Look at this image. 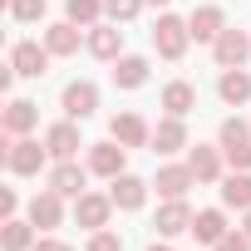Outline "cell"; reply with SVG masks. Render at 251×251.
<instances>
[{
  "instance_id": "6da1fadb",
  "label": "cell",
  "mask_w": 251,
  "mask_h": 251,
  "mask_svg": "<svg viewBox=\"0 0 251 251\" xmlns=\"http://www.w3.org/2000/svg\"><path fill=\"white\" fill-rule=\"evenodd\" d=\"M217 148H222V158H226L236 173H251V128H246L241 118H226V123H222Z\"/></svg>"
},
{
  "instance_id": "7a4b0ae2",
  "label": "cell",
  "mask_w": 251,
  "mask_h": 251,
  "mask_svg": "<svg viewBox=\"0 0 251 251\" xmlns=\"http://www.w3.org/2000/svg\"><path fill=\"white\" fill-rule=\"evenodd\" d=\"M187 45H192V25L177 20V15H158V25H153V50H158L163 59H182Z\"/></svg>"
},
{
  "instance_id": "3957f363",
  "label": "cell",
  "mask_w": 251,
  "mask_h": 251,
  "mask_svg": "<svg viewBox=\"0 0 251 251\" xmlns=\"http://www.w3.org/2000/svg\"><path fill=\"white\" fill-rule=\"evenodd\" d=\"M45 158H50V148H40L35 138H5V168H10L15 177L40 173V168H45Z\"/></svg>"
},
{
  "instance_id": "277c9868",
  "label": "cell",
  "mask_w": 251,
  "mask_h": 251,
  "mask_svg": "<svg viewBox=\"0 0 251 251\" xmlns=\"http://www.w3.org/2000/svg\"><path fill=\"white\" fill-rule=\"evenodd\" d=\"M108 138H118L123 148H148V143H153V128H148V118H143V113L123 108V113L108 118Z\"/></svg>"
},
{
  "instance_id": "5b68a950",
  "label": "cell",
  "mask_w": 251,
  "mask_h": 251,
  "mask_svg": "<svg viewBox=\"0 0 251 251\" xmlns=\"http://www.w3.org/2000/svg\"><path fill=\"white\" fill-rule=\"evenodd\" d=\"M108 212H113V197H103V192H79L74 197V222L89 226V231H103Z\"/></svg>"
},
{
  "instance_id": "8992f818",
  "label": "cell",
  "mask_w": 251,
  "mask_h": 251,
  "mask_svg": "<svg viewBox=\"0 0 251 251\" xmlns=\"http://www.w3.org/2000/svg\"><path fill=\"white\" fill-rule=\"evenodd\" d=\"M59 103H64V113H69V118H79V123H84V118L99 108V84H89V79H74V84H64Z\"/></svg>"
},
{
  "instance_id": "52a82bcc",
  "label": "cell",
  "mask_w": 251,
  "mask_h": 251,
  "mask_svg": "<svg viewBox=\"0 0 251 251\" xmlns=\"http://www.w3.org/2000/svg\"><path fill=\"white\" fill-rule=\"evenodd\" d=\"M123 158H128V148H123L118 138H108V143H94L89 148V173H99V177H118L123 173Z\"/></svg>"
},
{
  "instance_id": "ba28073f",
  "label": "cell",
  "mask_w": 251,
  "mask_h": 251,
  "mask_svg": "<svg viewBox=\"0 0 251 251\" xmlns=\"http://www.w3.org/2000/svg\"><path fill=\"white\" fill-rule=\"evenodd\" d=\"M35 123H40V103H30V99H10L5 113H0V128H5L10 138H25Z\"/></svg>"
},
{
  "instance_id": "9c48e42d",
  "label": "cell",
  "mask_w": 251,
  "mask_h": 251,
  "mask_svg": "<svg viewBox=\"0 0 251 251\" xmlns=\"http://www.w3.org/2000/svg\"><path fill=\"white\" fill-rule=\"evenodd\" d=\"M45 64H50V50H45V45H35V40H20V45L10 50V69H15L20 79H40V74H45Z\"/></svg>"
},
{
  "instance_id": "30bf717a",
  "label": "cell",
  "mask_w": 251,
  "mask_h": 251,
  "mask_svg": "<svg viewBox=\"0 0 251 251\" xmlns=\"http://www.w3.org/2000/svg\"><path fill=\"white\" fill-rule=\"evenodd\" d=\"M212 54H217V64H222V69H241V64H246V54H251V40H246L241 30H222V35L212 40Z\"/></svg>"
},
{
  "instance_id": "8fae6325",
  "label": "cell",
  "mask_w": 251,
  "mask_h": 251,
  "mask_svg": "<svg viewBox=\"0 0 251 251\" xmlns=\"http://www.w3.org/2000/svg\"><path fill=\"white\" fill-rule=\"evenodd\" d=\"M30 222H35L40 231H50V226H59V222H64V197H59L54 187H45V192H35V197H30Z\"/></svg>"
},
{
  "instance_id": "7c38bea8",
  "label": "cell",
  "mask_w": 251,
  "mask_h": 251,
  "mask_svg": "<svg viewBox=\"0 0 251 251\" xmlns=\"http://www.w3.org/2000/svg\"><path fill=\"white\" fill-rule=\"evenodd\" d=\"M153 226H158V236H182V231H192V212H187V202H182V197H168V202L158 207Z\"/></svg>"
},
{
  "instance_id": "4fadbf2b",
  "label": "cell",
  "mask_w": 251,
  "mask_h": 251,
  "mask_svg": "<svg viewBox=\"0 0 251 251\" xmlns=\"http://www.w3.org/2000/svg\"><path fill=\"white\" fill-rule=\"evenodd\" d=\"M108 197H113V207H123V212H138V207L148 202V182L133 177V173H118L113 187H108Z\"/></svg>"
},
{
  "instance_id": "5bb4252c",
  "label": "cell",
  "mask_w": 251,
  "mask_h": 251,
  "mask_svg": "<svg viewBox=\"0 0 251 251\" xmlns=\"http://www.w3.org/2000/svg\"><path fill=\"white\" fill-rule=\"evenodd\" d=\"M84 45H89L94 59H118V54H123V30H118L113 20H108V25H89V40H84Z\"/></svg>"
},
{
  "instance_id": "9a60e30c",
  "label": "cell",
  "mask_w": 251,
  "mask_h": 251,
  "mask_svg": "<svg viewBox=\"0 0 251 251\" xmlns=\"http://www.w3.org/2000/svg\"><path fill=\"white\" fill-rule=\"evenodd\" d=\"M45 148H50V158L54 163H64V158H74L84 143H79V128H74V118H64V123H54V128L45 133Z\"/></svg>"
},
{
  "instance_id": "2e32d148",
  "label": "cell",
  "mask_w": 251,
  "mask_h": 251,
  "mask_svg": "<svg viewBox=\"0 0 251 251\" xmlns=\"http://www.w3.org/2000/svg\"><path fill=\"white\" fill-rule=\"evenodd\" d=\"M182 148H187V123L168 113L158 128H153V153H182Z\"/></svg>"
},
{
  "instance_id": "e0dca14e",
  "label": "cell",
  "mask_w": 251,
  "mask_h": 251,
  "mask_svg": "<svg viewBox=\"0 0 251 251\" xmlns=\"http://www.w3.org/2000/svg\"><path fill=\"white\" fill-rule=\"evenodd\" d=\"M50 187H54L59 197H79V192H84V168H79L74 158L54 163V168H50Z\"/></svg>"
},
{
  "instance_id": "ac0fdd59",
  "label": "cell",
  "mask_w": 251,
  "mask_h": 251,
  "mask_svg": "<svg viewBox=\"0 0 251 251\" xmlns=\"http://www.w3.org/2000/svg\"><path fill=\"white\" fill-rule=\"evenodd\" d=\"M113 84H118V89H143V84H148V59L118 54V59H113Z\"/></svg>"
},
{
  "instance_id": "d6986e66",
  "label": "cell",
  "mask_w": 251,
  "mask_h": 251,
  "mask_svg": "<svg viewBox=\"0 0 251 251\" xmlns=\"http://www.w3.org/2000/svg\"><path fill=\"white\" fill-rule=\"evenodd\" d=\"M0 246H5V251H30L35 246V222L25 217H5V222H0Z\"/></svg>"
},
{
  "instance_id": "ffe728a7",
  "label": "cell",
  "mask_w": 251,
  "mask_h": 251,
  "mask_svg": "<svg viewBox=\"0 0 251 251\" xmlns=\"http://www.w3.org/2000/svg\"><path fill=\"white\" fill-rule=\"evenodd\" d=\"M187 25H192V40H217V35L226 30V15H222L217 5H197V10L187 15Z\"/></svg>"
},
{
  "instance_id": "44dd1931",
  "label": "cell",
  "mask_w": 251,
  "mask_h": 251,
  "mask_svg": "<svg viewBox=\"0 0 251 251\" xmlns=\"http://www.w3.org/2000/svg\"><path fill=\"white\" fill-rule=\"evenodd\" d=\"M163 108H168L173 118H187V113L197 108V89H192L187 79H173V84L163 89Z\"/></svg>"
},
{
  "instance_id": "7402d4cb",
  "label": "cell",
  "mask_w": 251,
  "mask_h": 251,
  "mask_svg": "<svg viewBox=\"0 0 251 251\" xmlns=\"http://www.w3.org/2000/svg\"><path fill=\"white\" fill-rule=\"evenodd\" d=\"M187 168H192L197 182H217V177H222V148H202V143H197V148L187 153Z\"/></svg>"
},
{
  "instance_id": "603a6c76",
  "label": "cell",
  "mask_w": 251,
  "mask_h": 251,
  "mask_svg": "<svg viewBox=\"0 0 251 251\" xmlns=\"http://www.w3.org/2000/svg\"><path fill=\"white\" fill-rule=\"evenodd\" d=\"M192 182H197V177H192L187 163H168V168H158V192H163V197H187Z\"/></svg>"
},
{
  "instance_id": "cb8c5ba5",
  "label": "cell",
  "mask_w": 251,
  "mask_h": 251,
  "mask_svg": "<svg viewBox=\"0 0 251 251\" xmlns=\"http://www.w3.org/2000/svg\"><path fill=\"white\" fill-rule=\"evenodd\" d=\"M192 236H197V241H207V246H217V241L226 236V217H222L217 207L197 212V217H192Z\"/></svg>"
},
{
  "instance_id": "d4e9b609",
  "label": "cell",
  "mask_w": 251,
  "mask_h": 251,
  "mask_svg": "<svg viewBox=\"0 0 251 251\" xmlns=\"http://www.w3.org/2000/svg\"><path fill=\"white\" fill-rule=\"evenodd\" d=\"M217 94H222L226 103H246V99H251V74H246V69H222Z\"/></svg>"
},
{
  "instance_id": "484cf974",
  "label": "cell",
  "mask_w": 251,
  "mask_h": 251,
  "mask_svg": "<svg viewBox=\"0 0 251 251\" xmlns=\"http://www.w3.org/2000/svg\"><path fill=\"white\" fill-rule=\"evenodd\" d=\"M45 50H50V54H74V50H79V25H74V20L50 25V30H45Z\"/></svg>"
},
{
  "instance_id": "4316f807",
  "label": "cell",
  "mask_w": 251,
  "mask_h": 251,
  "mask_svg": "<svg viewBox=\"0 0 251 251\" xmlns=\"http://www.w3.org/2000/svg\"><path fill=\"white\" fill-rule=\"evenodd\" d=\"M222 202L236 207V212H251V173H231L222 182Z\"/></svg>"
},
{
  "instance_id": "83f0119b",
  "label": "cell",
  "mask_w": 251,
  "mask_h": 251,
  "mask_svg": "<svg viewBox=\"0 0 251 251\" xmlns=\"http://www.w3.org/2000/svg\"><path fill=\"white\" fill-rule=\"evenodd\" d=\"M64 10H69V20H74V25H99L103 0H64Z\"/></svg>"
},
{
  "instance_id": "f1b7e54d",
  "label": "cell",
  "mask_w": 251,
  "mask_h": 251,
  "mask_svg": "<svg viewBox=\"0 0 251 251\" xmlns=\"http://www.w3.org/2000/svg\"><path fill=\"white\" fill-rule=\"evenodd\" d=\"M138 10H143V0H103V15H108L113 25H128V20H138Z\"/></svg>"
},
{
  "instance_id": "f546056e",
  "label": "cell",
  "mask_w": 251,
  "mask_h": 251,
  "mask_svg": "<svg viewBox=\"0 0 251 251\" xmlns=\"http://www.w3.org/2000/svg\"><path fill=\"white\" fill-rule=\"evenodd\" d=\"M10 15L30 25V20H40V15H45V0H10Z\"/></svg>"
},
{
  "instance_id": "4dcf8cb0",
  "label": "cell",
  "mask_w": 251,
  "mask_h": 251,
  "mask_svg": "<svg viewBox=\"0 0 251 251\" xmlns=\"http://www.w3.org/2000/svg\"><path fill=\"white\" fill-rule=\"evenodd\" d=\"M212 251H251V236H246V231H236V226H226V236H222Z\"/></svg>"
},
{
  "instance_id": "1f68e13d",
  "label": "cell",
  "mask_w": 251,
  "mask_h": 251,
  "mask_svg": "<svg viewBox=\"0 0 251 251\" xmlns=\"http://www.w3.org/2000/svg\"><path fill=\"white\" fill-rule=\"evenodd\" d=\"M89 251H123V241L103 226V231H94V236H89Z\"/></svg>"
},
{
  "instance_id": "d6a6232c",
  "label": "cell",
  "mask_w": 251,
  "mask_h": 251,
  "mask_svg": "<svg viewBox=\"0 0 251 251\" xmlns=\"http://www.w3.org/2000/svg\"><path fill=\"white\" fill-rule=\"evenodd\" d=\"M30 251H74V246H69V241H59V236H40Z\"/></svg>"
},
{
  "instance_id": "836d02e7",
  "label": "cell",
  "mask_w": 251,
  "mask_h": 251,
  "mask_svg": "<svg viewBox=\"0 0 251 251\" xmlns=\"http://www.w3.org/2000/svg\"><path fill=\"white\" fill-rule=\"evenodd\" d=\"M15 207H20V197H15V187H5L0 192V217H15Z\"/></svg>"
},
{
  "instance_id": "e575fe53",
  "label": "cell",
  "mask_w": 251,
  "mask_h": 251,
  "mask_svg": "<svg viewBox=\"0 0 251 251\" xmlns=\"http://www.w3.org/2000/svg\"><path fill=\"white\" fill-rule=\"evenodd\" d=\"M148 251H173V246H168V241H158V246H148Z\"/></svg>"
},
{
  "instance_id": "d590c367",
  "label": "cell",
  "mask_w": 251,
  "mask_h": 251,
  "mask_svg": "<svg viewBox=\"0 0 251 251\" xmlns=\"http://www.w3.org/2000/svg\"><path fill=\"white\" fill-rule=\"evenodd\" d=\"M241 231H246V236H251V212H246V226H241Z\"/></svg>"
},
{
  "instance_id": "8d00e7d4",
  "label": "cell",
  "mask_w": 251,
  "mask_h": 251,
  "mask_svg": "<svg viewBox=\"0 0 251 251\" xmlns=\"http://www.w3.org/2000/svg\"><path fill=\"white\" fill-rule=\"evenodd\" d=\"M148 5H173V0H148Z\"/></svg>"
}]
</instances>
